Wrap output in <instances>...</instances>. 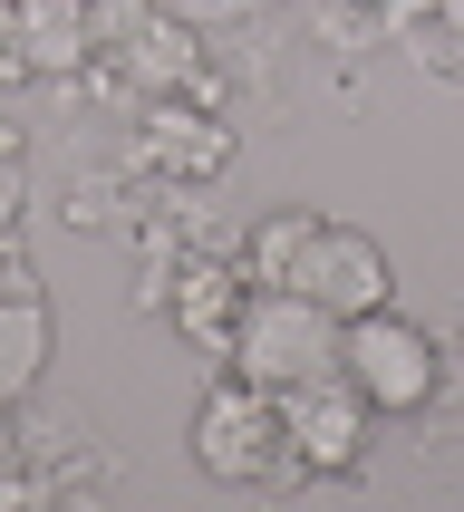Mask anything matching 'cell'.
<instances>
[{
    "instance_id": "cell-16",
    "label": "cell",
    "mask_w": 464,
    "mask_h": 512,
    "mask_svg": "<svg viewBox=\"0 0 464 512\" xmlns=\"http://www.w3.org/2000/svg\"><path fill=\"white\" fill-rule=\"evenodd\" d=\"M184 10H232V0H184Z\"/></svg>"
},
{
    "instance_id": "cell-7",
    "label": "cell",
    "mask_w": 464,
    "mask_h": 512,
    "mask_svg": "<svg viewBox=\"0 0 464 512\" xmlns=\"http://www.w3.org/2000/svg\"><path fill=\"white\" fill-rule=\"evenodd\" d=\"M300 290H310L319 310H339V319H358V310H387V300H397L387 242H377V232H358V223H319V242H310V271H300Z\"/></svg>"
},
{
    "instance_id": "cell-8",
    "label": "cell",
    "mask_w": 464,
    "mask_h": 512,
    "mask_svg": "<svg viewBox=\"0 0 464 512\" xmlns=\"http://www.w3.org/2000/svg\"><path fill=\"white\" fill-rule=\"evenodd\" d=\"M107 58L126 68L136 97H184V87L203 78V39H194L184 20H165V10H145L126 39H107Z\"/></svg>"
},
{
    "instance_id": "cell-10",
    "label": "cell",
    "mask_w": 464,
    "mask_h": 512,
    "mask_svg": "<svg viewBox=\"0 0 464 512\" xmlns=\"http://www.w3.org/2000/svg\"><path fill=\"white\" fill-rule=\"evenodd\" d=\"M20 29H29V68H39V78H78L87 58H97L87 0H20Z\"/></svg>"
},
{
    "instance_id": "cell-9",
    "label": "cell",
    "mask_w": 464,
    "mask_h": 512,
    "mask_svg": "<svg viewBox=\"0 0 464 512\" xmlns=\"http://www.w3.org/2000/svg\"><path fill=\"white\" fill-rule=\"evenodd\" d=\"M310 242H319V213H310V203H281V213H261V223L242 232V271H252L261 290H300Z\"/></svg>"
},
{
    "instance_id": "cell-1",
    "label": "cell",
    "mask_w": 464,
    "mask_h": 512,
    "mask_svg": "<svg viewBox=\"0 0 464 512\" xmlns=\"http://www.w3.org/2000/svg\"><path fill=\"white\" fill-rule=\"evenodd\" d=\"M223 358L252 377V387H271V397H281V387H310V377L339 368V310H319L310 290H261L252 281L242 329H232Z\"/></svg>"
},
{
    "instance_id": "cell-11",
    "label": "cell",
    "mask_w": 464,
    "mask_h": 512,
    "mask_svg": "<svg viewBox=\"0 0 464 512\" xmlns=\"http://www.w3.org/2000/svg\"><path fill=\"white\" fill-rule=\"evenodd\" d=\"M49 377V300H0V406H20Z\"/></svg>"
},
{
    "instance_id": "cell-5",
    "label": "cell",
    "mask_w": 464,
    "mask_h": 512,
    "mask_svg": "<svg viewBox=\"0 0 464 512\" xmlns=\"http://www.w3.org/2000/svg\"><path fill=\"white\" fill-rule=\"evenodd\" d=\"M232 165V126L194 97H145L136 107V145H126V174H155V184H213Z\"/></svg>"
},
{
    "instance_id": "cell-13",
    "label": "cell",
    "mask_w": 464,
    "mask_h": 512,
    "mask_svg": "<svg viewBox=\"0 0 464 512\" xmlns=\"http://www.w3.org/2000/svg\"><path fill=\"white\" fill-rule=\"evenodd\" d=\"M20 78H39V68H29V29H20V0H0V97H10Z\"/></svg>"
},
{
    "instance_id": "cell-6",
    "label": "cell",
    "mask_w": 464,
    "mask_h": 512,
    "mask_svg": "<svg viewBox=\"0 0 464 512\" xmlns=\"http://www.w3.org/2000/svg\"><path fill=\"white\" fill-rule=\"evenodd\" d=\"M242 300H252L242 242H223V252H184V261L165 271V319L203 348V358H223V348H232V329H242Z\"/></svg>"
},
{
    "instance_id": "cell-2",
    "label": "cell",
    "mask_w": 464,
    "mask_h": 512,
    "mask_svg": "<svg viewBox=\"0 0 464 512\" xmlns=\"http://www.w3.org/2000/svg\"><path fill=\"white\" fill-rule=\"evenodd\" d=\"M339 377L377 416H426V406L445 397V348H435L416 319H397V300H387V310L339 319Z\"/></svg>"
},
{
    "instance_id": "cell-3",
    "label": "cell",
    "mask_w": 464,
    "mask_h": 512,
    "mask_svg": "<svg viewBox=\"0 0 464 512\" xmlns=\"http://www.w3.org/2000/svg\"><path fill=\"white\" fill-rule=\"evenodd\" d=\"M194 464L213 474V484H271V474H290L281 397H271V387H252L242 368L213 377V387H203V406H194Z\"/></svg>"
},
{
    "instance_id": "cell-12",
    "label": "cell",
    "mask_w": 464,
    "mask_h": 512,
    "mask_svg": "<svg viewBox=\"0 0 464 512\" xmlns=\"http://www.w3.org/2000/svg\"><path fill=\"white\" fill-rule=\"evenodd\" d=\"M58 223H68V232H107V223H116V174H87V184H68Z\"/></svg>"
},
{
    "instance_id": "cell-4",
    "label": "cell",
    "mask_w": 464,
    "mask_h": 512,
    "mask_svg": "<svg viewBox=\"0 0 464 512\" xmlns=\"http://www.w3.org/2000/svg\"><path fill=\"white\" fill-rule=\"evenodd\" d=\"M281 435H290V474H358L368 464V435H377V406L348 387L339 368L310 377V387H281Z\"/></svg>"
},
{
    "instance_id": "cell-14",
    "label": "cell",
    "mask_w": 464,
    "mask_h": 512,
    "mask_svg": "<svg viewBox=\"0 0 464 512\" xmlns=\"http://www.w3.org/2000/svg\"><path fill=\"white\" fill-rule=\"evenodd\" d=\"M39 290V261L20 252V232H0V300H29Z\"/></svg>"
},
{
    "instance_id": "cell-15",
    "label": "cell",
    "mask_w": 464,
    "mask_h": 512,
    "mask_svg": "<svg viewBox=\"0 0 464 512\" xmlns=\"http://www.w3.org/2000/svg\"><path fill=\"white\" fill-rule=\"evenodd\" d=\"M20 203H29V184H20V155H0V232L20 223Z\"/></svg>"
}]
</instances>
